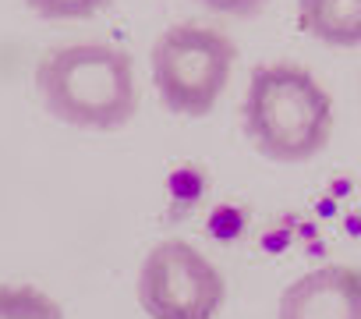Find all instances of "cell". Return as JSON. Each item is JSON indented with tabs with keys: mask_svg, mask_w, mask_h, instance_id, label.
Masks as SVG:
<instances>
[{
	"mask_svg": "<svg viewBox=\"0 0 361 319\" xmlns=\"http://www.w3.org/2000/svg\"><path fill=\"white\" fill-rule=\"evenodd\" d=\"M36 89L54 121L85 131L124 128L138 107L131 54L114 43L54 47L36 64Z\"/></svg>",
	"mask_w": 361,
	"mask_h": 319,
	"instance_id": "cell-1",
	"label": "cell"
},
{
	"mask_svg": "<svg viewBox=\"0 0 361 319\" xmlns=\"http://www.w3.org/2000/svg\"><path fill=\"white\" fill-rule=\"evenodd\" d=\"M241 124L255 152L273 164H305L333 135V96L301 64H259L248 78Z\"/></svg>",
	"mask_w": 361,
	"mask_h": 319,
	"instance_id": "cell-2",
	"label": "cell"
},
{
	"mask_svg": "<svg viewBox=\"0 0 361 319\" xmlns=\"http://www.w3.org/2000/svg\"><path fill=\"white\" fill-rule=\"evenodd\" d=\"M238 61V47L227 32L185 22L170 25L156 36L149 64L159 103L177 117H206L220 103L231 71Z\"/></svg>",
	"mask_w": 361,
	"mask_h": 319,
	"instance_id": "cell-3",
	"label": "cell"
},
{
	"mask_svg": "<svg viewBox=\"0 0 361 319\" xmlns=\"http://www.w3.org/2000/svg\"><path fill=\"white\" fill-rule=\"evenodd\" d=\"M142 312L152 319H216L227 298L224 273L195 245L163 238L149 248L135 284Z\"/></svg>",
	"mask_w": 361,
	"mask_h": 319,
	"instance_id": "cell-4",
	"label": "cell"
},
{
	"mask_svg": "<svg viewBox=\"0 0 361 319\" xmlns=\"http://www.w3.org/2000/svg\"><path fill=\"white\" fill-rule=\"evenodd\" d=\"M276 319H361V270L319 266L283 287Z\"/></svg>",
	"mask_w": 361,
	"mask_h": 319,
	"instance_id": "cell-5",
	"label": "cell"
},
{
	"mask_svg": "<svg viewBox=\"0 0 361 319\" xmlns=\"http://www.w3.org/2000/svg\"><path fill=\"white\" fill-rule=\"evenodd\" d=\"M298 29L326 47H357L361 0H298Z\"/></svg>",
	"mask_w": 361,
	"mask_h": 319,
	"instance_id": "cell-6",
	"label": "cell"
},
{
	"mask_svg": "<svg viewBox=\"0 0 361 319\" xmlns=\"http://www.w3.org/2000/svg\"><path fill=\"white\" fill-rule=\"evenodd\" d=\"M0 319H64V308L32 284H0Z\"/></svg>",
	"mask_w": 361,
	"mask_h": 319,
	"instance_id": "cell-7",
	"label": "cell"
},
{
	"mask_svg": "<svg viewBox=\"0 0 361 319\" xmlns=\"http://www.w3.org/2000/svg\"><path fill=\"white\" fill-rule=\"evenodd\" d=\"M25 8L47 22H78L110 8V0H25Z\"/></svg>",
	"mask_w": 361,
	"mask_h": 319,
	"instance_id": "cell-8",
	"label": "cell"
},
{
	"mask_svg": "<svg viewBox=\"0 0 361 319\" xmlns=\"http://www.w3.org/2000/svg\"><path fill=\"white\" fill-rule=\"evenodd\" d=\"M195 4H202L216 15H231V18H255L269 0H195Z\"/></svg>",
	"mask_w": 361,
	"mask_h": 319,
	"instance_id": "cell-9",
	"label": "cell"
}]
</instances>
